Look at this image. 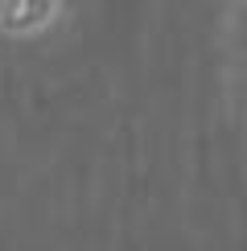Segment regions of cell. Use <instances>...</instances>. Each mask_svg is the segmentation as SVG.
Here are the masks:
<instances>
[{"mask_svg":"<svg viewBox=\"0 0 247 251\" xmlns=\"http://www.w3.org/2000/svg\"><path fill=\"white\" fill-rule=\"evenodd\" d=\"M231 46H235V62H239L243 78H247V0H235L231 13Z\"/></svg>","mask_w":247,"mask_h":251,"instance_id":"6da1fadb","label":"cell"}]
</instances>
